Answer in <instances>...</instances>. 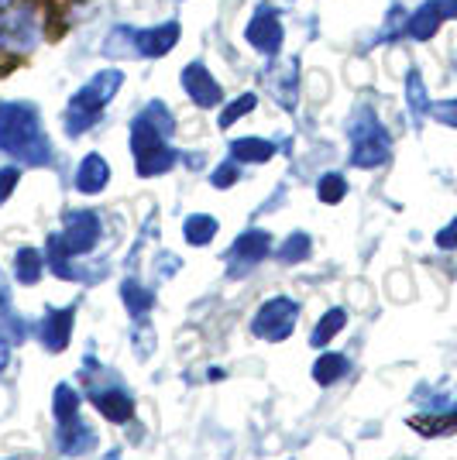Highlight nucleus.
Wrapping results in <instances>:
<instances>
[{
	"instance_id": "nucleus-7",
	"label": "nucleus",
	"mask_w": 457,
	"mask_h": 460,
	"mask_svg": "<svg viewBox=\"0 0 457 460\" xmlns=\"http://www.w3.org/2000/svg\"><path fill=\"white\" fill-rule=\"evenodd\" d=\"M245 41H248L258 56L279 58L282 41H286V28H282L279 11L268 7V4H262V7L248 18V24H245Z\"/></svg>"
},
{
	"instance_id": "nucleus-27",
	"label": "nucleus",
	"mask_w": 457,
	"mask_h": 460,
	"mask_svg": "<svg viewBox=\"0 0 457 460\" xmlns=\"http://www.w3.org/2000/svg\"><path fill=\"white\" fill-rule=\"evenodd\" d=\"M52 409H56L58 422L73 420V416H79V395L69 388V385H58L56 395H52Z\"/></svg>"
},
{
	"instance_id": "nucleus-4",
	"label": "nucleus",
	"mask_w": 457,
	"mask_h": 460,
	"mask_svg": "<svg viewBox=\"0 0 457 460\" xmlns=\"http://www.w3.org/2000/svg\"><path fill=\"white\" fill-rule=\"evenodd\" d=\"M179 21H162L152 28H128L117 24L111 39L103 41V52L114 58H162L179 45Z\"/></svg>"
},
{
	"instance_id": "nucleus-33",
	"label": "nucleus",
	"mask_w": 457,
	"mask_h": 460,
	"mask_svg": "<svg viewBox=\"0 0 457 460\" xmlns=\"http://www.w3.org/2000/svg\"><path fill=\"white\" fill-rule=\"evenodd\" d=\"M7 361H11V347H7V341L0 337V371L7 367Z\"/></svg>"
},
{
	"instance_id": "nucleus-28",
	"label": "nucleus",
	"mask_w": 457,
	"mask_h": 460,
	"mask_svg": "<svg viewBox=\"0 0 457 460\" xmlns=\"http://www.w3.org/2000/svg\"><path fill=\"white\" fill-rule=\"evenodd\" d=\"M255 107H258V96L255 93H241L237 100H230L228 107H224V114H220V128L237 124V120H241V117H248Z\"/></svg>"
},
{
	"instance_id": "nucleus-31",
	"label": "nucleus",
	"mask_w": 457,
	"mask_h": 460,
	"mask_svg": "<svg viewBox=\"0 0 457 460\" xmlns=\"http://www.w3.org/2000/svg\"><path fill=\"white\" fill-rule=\"evenodd\" d=\"M430 117L440 120V124H447V128H457V96L454 100H440L430 107Z\"/></svg>"
},
{
	"instance_id": "nucleus-35",
	"label": "nucleus",
	"mask_w": 457,
	"mask_h": 460,
	"mask_svg": "<svg viewBox=\"0 0 457 460\" xmlns=\"http://www.w3.org/2000/svg\"><path fill=\"white\" fill-rule=\"evenodd\" d=\"M0 303H4V288H0Z\"/></svg>"
},
{
	"instance_id": "nucleus-6",
	"label": "nucleus",
	"mask_w": 457,
	"mask_h": 460,
	"mask_svg": "<svg viewBox=\"0 0 457 460\" xmlns=\"http://www.w3.org/2000/svg\"><path fill=\"white\" fill-rule=\"evenodd\" d=\"M347 137H351V165L354 169H381L392 155V137L372 107H358L347 120Z\"/></svg>"
},
{
	"instance_id": "nucleus-32",
	"label": "nucleus",
	"mask_w": 457,
	"mask_h": 460,
	"mask_svg": "<svg viewBox=\"0 0 457 460\" xmlns=\"http://www.w3.org/2000/svg\"><path fill=\"white\" fill-rule=\"evenodd\" d=\"M437 248L440 251H457V217L437 234Z\"/></svg>"
},
{
	"instance_id": "nucleus-30",
	"label": "nucleus",
	"mask_w": 457,
	"mask_h": 460,
	"mask_svg": "<svg viewBox=\"0 0 457 460\" xmlns=\"http://www.w3.org/2000/svg\"><path fill=\"white\" fill-rule=\"evenodd\" d=\"M18 182H21L18 165H4V169H0V207L11 199V192L18 190Z\"/></svg>"
},
{
	"instance_id": "nucleus-11",
	"label": "nucleus",
	"mask_w": 457,
	"mask_h": 460,
	"mask_svg": "<svg viewBox=\"0 0 457 460\" xmlns=\"http://www.w3.org/2000/svg\"><path fill=\"white\" fill-rule=\"evenodd\" d=\"M183 90H186V96H190L200 111H213V107H220V100H224L220 83L213 79V73H210L203 62H190V66L183 69Z\"/></svg>"
},
{
	"instance_id": "nucleus-10",
	"label": "nucleus",
	"mask_w": 457,
	"mask_h": 460,
	"mask_svg": "<svg viewBox=\"0 0 457 460\" xmlns=\"http://www.w3.org/2000/svg\"><path fill=\"white\" fill-rule=\"evenodd\" d=\"M451 18H457V0H423L406 18V39L430 41L440 31V24Z\"/></svg>"
},
{
	"instance_id": "nucleus-18",
	"label": "nucleus",
	"mask_w": 457,
	"mask_h": 460,
	"mask_svg": "<svg viewBox=\"0 0 457 460\" xmlns=\"http://www.w3.org/2000/svg\"><path fill=\"white\" fill-rule=\"evenodd\" d=\"M275 155V145L265 141V137H234L230 141V158L241 162V165H262Z\"/></svg>"
},
{
	"instance_id": "nucleus-17",
	"label": "nucleus",
	"mask_w": 457,
	"mask_h": 460,
	"mask_svg": "<svg viewBox=\"0 0 457 460\" xmlns=\"http://www.w3.org/2000/svg\"><path fill=\"white\" fill-rule=\"evenodd\" d=\"M90 399H94V405L111 422H128L134 416V399L124 388H111V392L107 388H96Z\"/></svg>"
},
{
	"instance_id": "nucleus-25",
	"label": "nucleus",
	"mask_w": 457,
	"mask_h": 460,
	"mask_svg": "<svg viewBox=\"0 0 457 460\" xmlns=\"http://www.w3.org/2000/svg\"><path fill=\"white\" fill-rule=\"evenodd\" d=\"M309 251H313V241H309V234L296 230V234H289L286 244L279 248V261H286V265H296V261H306V258H309Z\"/></svg>"
},
{
	"instance_id": "nucleus-13",
	"label": "nucleus",
	"mask_w": 457,
	"mask_h": 460,
	"mask_svg": "<svg viewBox=\"0 0 457 460\" xmlns=\"http://www.w3.org/2000/svg\"><path fill=\"white\" fill-rule=\"evenodd\" d=\"M76 190L83 192V196H96V192L107 190V182H111V165H107V158L103 155L90 152L83 162H79L76 169Z\"/></svg>"
},
{
	"instance_id": "nucleus-29",
	"label": "nucleus",
	"mask_w": 457,
	"mask_h": 460,
	"mask_svg": "<svg viewBox=\"0 0 457 460\" xmlns=\"http://www.w3.org/2000/svg\"><path fill=\"white\" fill-rule=\"evenodd\" d=\"M237 179H241V162H234V158L220 162V165L213 169V175H210V182H213L217 190H230Z\"/></svg>"
},
{
	"instance_id": "nucleus-14",
	"label": "nucleus",
	"mask_w": 457,
	"mask_h": 460,
	"mask_svg": "<svg viewBox=\"0 0 457 460\" xmlns=\"http://www.w3.org/2000/svg\"><path fill=\"white\" fill-rule=\"evenodd\" d=\"M69 337H73V309H52L41 320V344L49 347L52 354H58V350L69 347Z\"/></svg>"
},
{
	"instance_id": "nucleus-24",
	"label": "nucleus",
	"mask_w": 457,
	"mask_h": 460,
	"mask_svg": "<svg viewBox=\"0 0 457 460\" xmlns=\"http://www.w3.org/2000/svg\"><path fill=\"white\" fill-rule=\"evenodd\" d=\"M121 296H124V306L131 309V316H145L155 303L152 292H148V288H141V282H134V279H128V282L121 286Z\"/></svg>"
},
{
	"instance_id": "nucleus-20",
	"label": "nucleus",
	"mask_w": 457,
	"mask_h": 460,
	"mask_svg": "<svg viewBox=\"0 0 457 460\" xmlns=\"http://www.w3.org/2000/svg\"><path fill=\"white\" fill-rule=\"evenodd\" d=\"M217 230H220L217 217H210V213H193V217H186V224H183V237L190 241L193 248H203V244H210V241L217 237Z\"/></svg>"
},
{
	"instance_id": "nucleus-23",
	"label": "nucleus",
	"mask_w": 457,
	"mask_h": 460,
	"mask_svg": "<svg viewBox=\"0 0 457 460\" xmlns=\"http://www.w3.org/2000/svg\"><path fill=\"white\" fill-rule=\"evenodd\" d=\"M347 367L351 365H347L344 354H324V358L313 365V378H317V385H334L347 375Z\"/></svg>"
},
{
	"instance_id": "nucleus-26",
	"label": "nucleus",
	"mask_w": 457,
	"mask_h": 460,
	"mask_svg": "<svg viewBox=\"0 0 457 460\" xmlns=\"http://www.w3.org/2000/svg\"><path fill=\"white\" fill-rule=\"evenodd\" d=\"M317 196H320V203H341L344 196H347V179L341 172H327L320 175V182H317Z\"/></svg>"
},
{
	"instance_id": "nucleus-12",
	"label": "nucleus",
	"mask_w": 457,
	"mask_h": 460,
	"mask_svg": "<svg viewBox=\"0 0 457 460\" xmlns=\"http://www.w3.org/2000/svg\"><path fill=\"white\" fill-rule=\"evenodd\" d=\"M268 251H272V234H268V230L251 227V230H245L234 244H230L228 261H230V269L234 271H241V269L258 265V261H265Z\"/></svg>"
},
{
	"instance_id": "nucleus-9",
	"label": "nucleus",
	"mask_w": 457,
	"mask_h": 460,
	"mask_svg": "<svg viewBox=\"0 0 457 460\" xmlns=\"http://www.w3.org/2000/svg\"><path fill=\"white\" fill-rule=\"evenodd\" d=\"M62 244L66 251L76 258V254H90L103 237V220L94 210H73L66 217V227H62Z\"/></svg>"
},
{
	"instance_id": "nucleus-5",
	"label": "nucleus",
	"mask_w": 457,
	"mask_h": 460,
	"mask_svg": "<svg viewBox=\"0 0 457 460\" xmlns=\"http://www.w3.org/2000/svg\"><path fill=\"white\" fill-rule=\"evenodd\" d=\"M45 35V11L39 0H0V52L28 56Z\"/></svg>"
},
{
	"instance_id": "nucleus-2",
	"label": "nucleus",
	"mask_w": 457,
	"mask_h": 460,
	"mask_svg": "<svg viewBox=\"0 0 457 460\" xmlns=\"http://www.w3.org/2000/svg\"><path fill=\"white\" fill-rule=\"evenodd\" d=\"M0 152L18 158L24 165L52 162V145L41 131V117L35 103L0 100Z\"/></svg>"
},
{
	"instance_id": "nucleus-3",
	"label": "nucleus",
	"mask_w": 457,
	"mask_h": 460,
	"mask_svg": "<svg viewBox=\"0 0 457 460\" xmlns=\"http://www.w3.org/2000/svg\"><path fill=\"white\" fill-rule=\"evenodd\" d=\"M121 83H124V73H121V69H100L96 76L86 79L76 93H73L69 107H66V117H62L66 135L79 137V135H86L90 128H96L100 117H103V107L121 93Z\"/></svg>"
},
{
	"instance_id": "nucleus-19",
	"label": "nucleus",
	"mask_w": 457,
	"mask_h": 460,
	"mask_svg": "<svg viewBox=\"0 0 457 460\" xmlns=\"http://www.w3.org/2000/svg\"><path fill=\"white\" fill-rule=\"evenodd\" d=\"M406 103H409V114H413V120H423V117H430V96H426V83H423V76H419V69H409L406 73Z\"/></svg>"
},
{
	"instance_id": "nucleus-34",
	"label": "nucleus",
	"mask_w": 457,
	"mask_h": 460,
	"mask_svg": "<svg viewBox=\"0 0 457 460\" xmlns=\"http://www.w3.org/2000/svg\"><path fill=\"white\" fill-rule=\"evenodd\" d=\"M103 460H121V450H107V457Z\"/></svg>"
},
{
	"instance_id": "nucleus-1",
	"label": "nucleus",
	"mask_w": 457,
	"mask_h": 460,
	"mask_svg": "<svg viewBox=\"0 0 457 460\" xmlns=\"http://www.w3.org/2000/svg\"><path fill=\"white\" fill-rule=\"evenodd\" d=\"M172 135H175V117H172L169 103L148 100L131 120V155L138 175L152 179V175H166L175 165L179 155L169 145Z\"/></svg>"
},
{
	"instance_id": "nucleus-22",
	"label": "nucleus",
	"mask_w": 457,
	"mask_h": 460,
	"mask_svg": "<svg viewBox=\"0 0 457 460\" xmlns=\"http://www.w3.org/2000/svg\"><path fill=\"white\" fill-rule=\"evenodd\" d=\"M344 323H347V313L344 309H330L320 323L313 326V333H309V344L313 347H327V341H334L337 333L344 330Z\"/></svg>"
},
{
	"instance_id": "nucleus-16",
	"label": "nucleus",
	"mask_w": 457,
	"mask_h": 460,
	"mask_svg": "<svg viewBox=\"0 0 457 460\" xmlns=\"http://www.w3.org/2000/svg\"><path fill=\"white\" fill-rule=\"evenodd\" d=\"M268 90H272V96H275L286 111H292L296 100H300V58H289L279 73H272Z\"/></svg>"
},
{
	"instance_id": "nucleus-15",
	"label": "nucleus",
	"mask_w": 457,
	"mask_h": 460,
	"mask_svg": "<svg viewBox=\"0 0 457 460\" xmlns=\"http://www.w3.org/2000/svg\"><path fill=\"white\" fill-rule=\"evenodd\" d=\"M58 447H62V454H69V457L90 454L96 447V433L79 420V416H73V420L58 422Z\"/></svg>"
},
{
	"instance_id": "nucleus-8",
	"label": "nucleus",
	"mask_w": 457,
	"mask_h": 460,
	"mask_svg": "<svg viewBox=\"0 0 457 460\" xmlns=\"http://www.w3.org/2000/svg\"><path fill=\"white\" fill-rule=\"evenodd\" d=\"M296 316H300V306H296L289 296H275V299H268L265 306L255 313V320H251V333H255V337H262V341L279 344V341H286L289 333H292Z\"/></svg>"
},
{
	"instance_id": "nucleus-21",
	"label": "nucleus",
	"mask_w": 457,
	"mask_h": 460,
	"mask_svg": "<svg viewBox=\"0 0 457 460\" xmlns=\"http://www.w3.org/2000/svg\"><path fill=\"white\" fill-rule=\"evenodd\" d=\"M41 269H45V261H41V254L35 248H21L18 258H14V275H18L21 286H35L41 279Z\"/></svg>"
}]
</instances>
